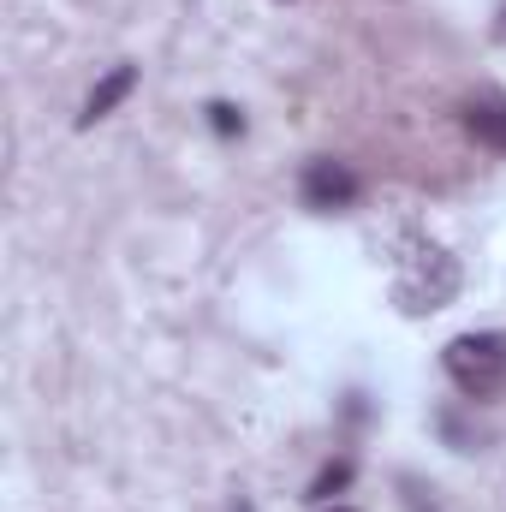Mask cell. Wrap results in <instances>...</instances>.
Segmentation results:
<instances>
[{"label": "cell", "instance_id": "1", "mask_svg": "<svg viewBox=\"0 0 506 512\" xmlns=\"http://www.w3.org/2000/svg\"><path fill=\"white\" fill-rule=\"evenodd\" d=\"M441 364H447V376H453L459 393L495 399L506 387V334H459V340H447Z\"/></svg>", "mask_w": 506, "mask_h": 512}, {"label": "cell", "instance_id": "2", "mask_svg": "<svg viewBox=\"0 0 506 512\" xmlns=\"http://www.w3.org/2000/svg\"><path fill=\"white\" fill-rule=\"evenodd\" d=\"M453 286H459L453 256L441 245L411 239V256H399V298H405V310H441L453 298Z\"/></svg>", "mask_w": 506, "mask_h": 512}, {"label": "cell", "instance_id": "3", "mask_svg": "<svg viewBox=\"0 0 506 512\" xmlns=\"http://www.w3.org/2000/svg\"><path fill=\"white\" fill-rule=\"evenodd\" d=\"M298 197H304V209H352L358 203V173L346 167V161H310L304 167V179H298Z\"/></svg>", "mask_w": 506, "mask_h": 512}, {"label": "cell", "instance_id": "4", "mask_svg": "<svg viewBox=\"0 0 506 512\" xmlns=\"http://www.w3.org/2000/svg\"><path fill=\"white\" fill-rule=\"evenodd\" d=\"M131 90H137V66H114L90 96H84V114H78V126H96V120H108L120 102H126Z\"/></svg>", "mask_w": 506, "mask_h": 512}, {"label": "cell", "instance_id": "5", "mask_svg": "<svg viewBox=\"0 0 506 512\" xmlns=\"http://www.w3.org/2000/svg\"><path fill=\"white\" fill-rule=\"evenodd\" d=\"M465 126H471L477 143H489V149H501L506 155V102H483V108H471Z\"/></svg>", "mask_w": 506, "mask_h": 512}, {"label": "cell", "instance_id": "6", "mask_svg": "<svg viewBox=\"0 0 506 512\" xmlns=\"http://www.w3.org/2000/svg\"><path fill=\"white\" fill-rule=\"evenodd\" d=\"M346 483H352V459H340V465H328V471H322V477L310 483V501H334V495H340Z\"/></svg>", "mask_w": 506, "mask_h": 512}, {"label": "cell", "instance_id": "7", "mask_svg": "<svg viewBox=\"0 0 506 512\" xmlns=\"http://www.w3.org/2000/svg\"><path fill=\"white\" fill-rule=\"evenodd\" d=\"M209 114H215V131H221V137H233V131H239V114H233V108H227V102H215V108H209Z\"/></svg>", "mask_w": 506, "mask_h": 512}, {"label": "cell", "instance_id": "8", "mask_svg": "<svg viewBox=\"0 0 506 512\" xmlns=\"http://www.w3.org/2000/svg\"><path fill=\"white\" fill-rule=\"evenodd\" d=\"M233 512H251V501H239V507H233Z\"/></svg>", "mask_w": 506, "mask_h": 512}, {"label": "cell", "instance_id": "9", "mask_svg": "<svg viewBox=\"0 0 506 512\" xmlns=\"http://www.w3.org/2000/svg\"><path fill=\"white\" fill-rule=\"evenodd\" d=\"M322 512H328V507H322ZM334 512H352V507H334Z\"/></svg>", "mask_w": 506, "mask_h": 512}]
</instances>
